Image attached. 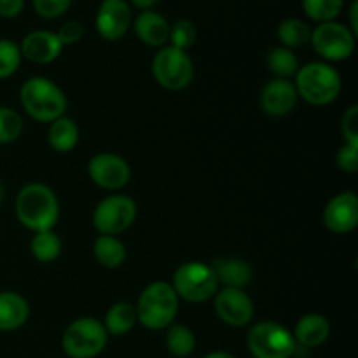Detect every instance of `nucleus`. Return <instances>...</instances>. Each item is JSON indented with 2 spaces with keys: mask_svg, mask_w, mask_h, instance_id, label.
I'll list each match as a JSON object with an SVG mask.
<instances>
[{
  "mask_svg": "<svg viewBox=\"0 0 358 358\" xmlns=\"http://www.w3.org/2000/svg\"><path fill=\"white\" fill-rule=\"evenodd\" d=\"M14 212L21 226L34 233H41L56 226L59 217V203L51 187L41 182H34L24 185L17 192Z\"/></svg>",
  "mask_w": 358,
  "mask_h": 358,
  "instance_id": "f257e3e1",
  "label": "nucleus"
},
{
  "mask_svg": "<svg viewBox=\"0 0 358 358\" xmlns=\"http://www.w3.org/2000/svg\"><path fill=\"white\" fill-rule=\"evenodd\" d=\"M20 101L24 112L38 122H52L65 115L69 101L65 93L48 77H30L20 91Z\"/></svg>",
  "mask_w": 358,
  "mask_h": 358,
  "instance_id": "f03ea898",
  "label": "nucleus"
},
{
  "mask_svg": "<svg viewBox=\"0 0 358 358\" xmlns=\"http://www.w3.org/2000/svg\"><path fill=\"white\" fill-rule=\"evenodd\" d=\"M297 94L315 107H325L338 100L343 80L338 70L325 62H311L301 66L294 80Z\"/></svg>",
  "mask_w": 358,
  "mask_h": 358,
  "instance_id": "7ed1b4c3",
  "label": "nucleus"
},
{
  "mask_svg": "<svg viewBox=\"0 0 358 358\" xmlns=\"http://www.w3.org/2000/svg\"><path fill=\"white\" fill-rule=\"evenodd\" d=\"M178 304H180V299L171 283L152 282L142 290L138 303L135 304L138 324L150 331L168 329L171 324H175Z\"/></svg>",
  "mask_w": 358,
  "mask_h": 358,
  "instance_id": "20e7f679",
  "label": "nucleus"
},
{
  "mask_svg": "<svg viewBox=\"0 0 358 358\" xmlns=\"http://www.w3.org/2000/svg\"><path fill=\"white\" fill-rule=\"evenodd\" d=\"M171 287L177 292L178 299L198 304L205 303L215 296L217 290H219V280H217L210 264L189 261L175 269Z\"/></svg>",
  "mask_w": 358,
  "mask_h": 358,
  "instance_id": "39448f33",
  "label": "nucleus"
},
{
  "mask_svg": "<svg viewBox=\"0 0 358 358\" xmlns=\"http://www.w3.org/2000/svg\"><path fill=\"white\" fill-rule=\"evenodd\" d=\"M108 334L96 318L83 317L70 322L62 336V348L70 358H94L105 350Z\"/></svg>",
  "mask_w": 358,
  "mask_h": 358,
  "instance_id": "423d86ee",
  "label": "nucleus"
},
{
  "mask_svg": "<svg viewBox=\"0 0 358 358\" xmlns=\"http://www.w3.org/2000/svg\"><path fill=\"white\" fill-rule=\"evenodd\" d=\"M247 346L254 358H292L297 345L292 332L276 322H259L248 331Z\"/></svg>",
  "mask_w": 358,
  "mask_h": 358,
  "instance_id": "0eeeda50",
  "label": "nucleus"
},
{
  "mask_svg": "<svg viewBox=\"0 0 358 358\" xmlns=\"http://www.w3.org/2000/svg\"><path fill=\"white\" fill-rule=\"evenodd\" d=\"M152 76L164 90L182 91L194 79V63L187 51L166 45V48H161L154 56Z\"/></svg>",
  "mask_w": 358,
  "mask_h": 358,
  "instance_id": "6e6552de",
  "label": "nucleus"
},
{
  "mask_svg": "<svg viewBox=\"0 0 358 358\" xmlns=\"http://www.w3.org/2000/svg\"><path fill=\"white\" fill-rule=\"evenodd\" d=\"M138 206L135 199L126 194H110L101 199L93 212L94 229L105 236L124 233L136 220Z\"/></svg>",
  "mask_w": 358,
  "mask_h": 358,
  "instance_id": "1a4fd4ad",
  "label": "nucleus"
},
{
  "mask_svg": "<svg viewBox=\"0 0 358 358\" xmlns=\"http://www.w3.org/2000/svg\"><path fill=\"white\" fill-rule=\"evenodd\" d=\"M357 35L348 27L336 21L320 23L311 30V45L322 59L327 62H345L355 51Z\"/></svg>",
  "mask_w": 358,
  "mask_h": 358,
  "instance_id": "9d476101",
  "label": "nucleus"
},
{
  "mask_svg": "<svg viewBox=\"0 0 358 358\" xmlns=\"http://www.w3.org/2000/svg\"><path fill=\"white\" fill-rule=\"evenodd\" d=\"M87 175L98 187L105 191H119L128 185L131 178V168L124 157L112 152H101L90 159Z\"/></svg>",
  "mask_w": 358,
  "mask_h": 358,
  "instance_id": "9b49d317",
  "label": "nucleus"
},
{
  "mask_svg": "<svg viewBox=\"0 0 358 358\" xmlns=\"http://www.w3.org/2000/svg\"><path fill=\"white\" fill-rule=\"evenodd\" d=\"M213 310L215 315L231 327H245L254 318L255 308L252 297L243 289L217 290L213 296Z\"/></svg>",
  "mask_w": 358,
  "mask_h": 358,
  "instance_id": "f8f14e48",
  "label": "nucleus"
},
{
  "mask_svg": "<svg viewBox=\"0 0 358 358\" xmlns=\"http://www.w3.org/2000/svg\"><path fill=\"white\" fill-rule=\"evenodd\" d=\"M324 224L331 233L348 234L358 226V198L353 191L339 192L325 205Z\"/></svg>",
  "mask_w": 358,
  "mask_h": 358,
  "instance_id": "ddd939ff",
  "label": "nucleus"
},
{
  "mask_svg": "<svg viewBox=\"0 0 358 358\" xmlns=\"http://www.w3.org/2000/svg\"><path fill=\"white\" fill-rule=\"evenodd\" d=\"M131 7L124 0H103L96 14V30L101 38L115 42L131 27Z\"/></svg>",
  "mask_w": 358,
  "mask_h": 358,
  "instance_id": "4468645a",
  "label": "nucleus"
},
{
  "mask_svg": "<svg viewBox=\"0 0 358 358\" xmlns=\"http://www.w3.org/2000/svg\"><path fill=\"white\" fill-rule=\"evenodd\" d=\"M299 94L290 79H271L261 91V107L271 117H283L296 108Z\"/></svg>",
  "mask_w": 358,
  "mask_h": 358,
  "instance_id": "2eb2a0df",
  "label": "nucleus"
},
{
  "mask_svg": "<svg viewBox=\"0 0 358 358\" xmlns=\"http://www.w3.org/2000/svg\"><path fill=\"white\" fill-rule=\"evenodd\" d=\"M21 56L30 59L31 63H38V65H45V63L55 62L62 52L63 45L56 34L48 30H35L30 31L27 37L23 38L20 45Z\"/></svg>",
  "mask_w": 358,
  "mask_h": 358,
  "instance_id": "dca6fc26",
  "label": "nucleus"
},
{
  "mask_svg": "<svg viewBox=\"0 0 358 358\" xmlns=\"http://www.w3.org/2000/svg\"><path fill=\"white\" fill-rule=\"evenodd\" d=\"M296 345L304 348H317L322 346L331 336V324L320 313H308L297 320L292 332Z\"/></svg>",
  "mask_w": 358,
  "mask_h": 358,
  "instance_id": "f3484780",
  "label": "nucleus"
},
{
  "mask_svg": "<svg viewBox=\"0 0 358 358\" xmlns=\"http://www.w3.org/2000/svg\"><path fill=\"white\" fill-rule=\"evenodd\" d=\"M210 266L219 280V285L227 287V289H245L254 278L252 266L243 259L220 257L215 259Z\"/></svg>",
  "mask_w": 358,
  "mask_h": 358,
  "instance_id": "a211bd4d",
  "label": "nucleus"
},
{
  "mask_svg": "<svg viewBox=\"0 0 358 358\" xmlns=\"http://www.w3.org/2000/svg\"><path fill=\"white\" fill-rule=\"evenodd\" d=\"M30 317L28 301L13 290L0 292V332L17 331Z\"/></svg>",
  "mask_w": 358,
  "mask_h": 358,
  "instance_id": "6ab92c4d",
  "label": "nucleus"
},
{
  "mask_svg": "<svg viewBox=\"0 0 358 358\" xmlns=\"http://www.w3.org/2000/svg\"><path fill=\"white\" fill-rule=\"evenodd\" d=\"M135 34L140 41L150 48H164L170 35L166 17L154 10H143L135 20Z\"/></svg>",
  "mask_w": 358,
  "mask_h": 358,
  "instance_id": "aec40b11",
  "label": "nucleus"
},
{
  "mask_svg": "<svg viewBox=\"0 0 358 358\" xmlns=\"http://www.w3.org/2000/svg\"><path fill=\"white\" fill-rule=\"evenodd\" d=\"M79 126L72 117L62 115L56 121L49 122L48 142L56 152H70L79 143Z\"/></svg>",
  "mask_w": 358,
  "mask_h": 358,
  "instance_id": "412c9836",
  "label": "nucleus"
},
{
  "mask_svg": "<svg viewBox=\"0 0 358 358\" xmlns=\"http://www.w3.org/2000/svg\"><path fill=\"white\" fill-rule=\"evenodd\" d=\"M107 331V334L112 336H124L138 324V317H136L135 304L128 303V301H119V303L112 304L108 311L105 313V320L101 322Z\"/></svg>",
  "mask_w": 358,
  "mask_h": 358,
  "instance_id": "4be33fe9",
  "label": "nucleus"
},
{
  "mask_svg": "<svg viewBox=\"0 0 358 358\" xmlns=\"http://www.w3.org/2000/svg\"><path fill=\"white\" fill-rule=\"evenodd\" d=\"M93 254L98 264L107 269L121 268L126 261V247L117 236H100L93 243Z\"/></svg>",
  "mask_w": 358,
  "mask_h": 358,
  "instance_id": "5701e85b",
  "label": "nucleus"
},
{
  "mask_svg": "<svg viewBox=\"0 0 358 358\" xmlns=\"http://www.w3.org/2000/svg\"><path fill=\"white\" fill-rule=\"evenodd\" d=\"M63 250V243L58 234L52 229L34 233L30 241V252L38 262H52L59 257Z\"/></svg>",
  "mask_w": 358,
  "mask_h": 358,
  "instance_id": "b1692460",
  "label": "nucleus"
},
{
  "mask_svg": "<svg viewBox=\"0 0 358 358\" xmlns=\"http://www.w3.org/2000/svg\"><path fill=\"white\" fill-rule=\"evenodd\" d=\"M266 63H268L269 72L275 73L276 79H290V77H296L297 70L301 69L299 59L294 55L292 49H287L283 45L282 48H273L268 52Z\"/></svg>",
  "mask_w": 358,
  "mask_h": 358,
  "instance_id": "393cba45",
  "label": "nucleus"
},
{
  "mask_svg": "<svg viewBox=\"0 0 358 358\" xmlns=\"http://www.w3.org/2000/svg\"><path fill=\"white\" fill-rule=\"evenodd\" d=\"M166 348L173 357L184 358L196 348L194 332L182 324H171L166 329Z\"/></svg>",
  "mask_w": 358,
  "mask_h": 358,
  "instance_id": "a878e982",
  "label": "nucleus"
},
{
  "mask_svg": "<svg viewBox=\"0 0 358 358\" xmlns=\"http://www.w3.org/2000/svg\"><path fill=\"white\" fill-rule=\"evenodd\" d=\"M276 35H278L283 48L292 49L308 44L311 38V30L304 21L297 20V17H289V20L280 23Z\"/></svg>",
  "mask_w": 358,
  "mask_h": 358,
  "instance_id": "bb28decb",
  "label": "nucleus"
},
{
  "mask_svg": "<svg viewBox=\"0 0 358 358\" xmlns=\"http://www.w3.org/2000/svg\"><path fill=\"white\" fill-rule=\"evenodd\" d=\"M345 0H303V9L308 17L320 23L334 21L341 14Z\"/></svg>",
  "mask_w": 358,
  "mask_h": 358,
  "instance_id": "cd10ccee",
  "label": "nucleus"
},
{
  "mask_svg": "<svg viewBox=\"0 0 358 358\" xmlns=\"http://www.w3.org/2000/svg\"><path fill=\"white\" fill-rule=\"evenodd\" d=\"M23 133V119L14 108L0 107V145L16 142Z\"/></svg>",
  "mask_w": 358,
  "mask_h": 358,
  "instance_id": "c85d7f7f",
  "label": "nucleus"
},
{
  "mask_svg": "<svg viewBox=\"0 0 358 358\" xmlns=\"http://www.w3.org/2000/svg\"><path fill=\"white\" fill-rule=\"evenodd\" d=\"M21 49L13 41H0V80L14 76L21 65Z\"/></svg>",
  "mask_w": 358,
  "mask_h": 358,
  "instance_id": "c756f323",
  "label": "nucleus"
},
{
  "mask_svg": "<svg viewBox=\"0 0 358 358\" xmlns=\"http://www.w3.org/2000/svg\"><path fill=\"white\" fill-rule=\"evenodd\" d=\"M196 37H198V30H196L194 23L189 20H178L170 27L168 41L171 42L173 48L182 49V51H187L191 45H194Z\"/></svg>",
  "mask_w": 358,
  "mask_h": 358,
  "instance_id": "7c9ffc66",
  "label": "nucleus"
},
{
  "mask_svg": "<svg viewBox=\"0 0 358 358\" xmlns=\"http://www.w3.org/2000/svg\"><path fill=\"white\" fill-rule=\"evenodd\" d=\"M72 0H34L35 13L44 20H55L69 10Z\"/></svg>",
  "mask_w": 358,
  "mask_h": 358,
  "instance_id": "2f4dec72",
  "label": "nucleus"
},
{
  "mask_svg": "<svg viewBox=\"0 0 358 358\" xmlns=\"http://www.w3.org/2000/svg\"><path fill=\"white\" fill-rule=\"evenodd\" d=\"M336 163H338L339 170L345 173H357L358 171V143H348L339 147L338 154H336Z\"/></svg>",
  "mask_w": 358,
  "mask_h": 358,
  "instance_id": "473e14b6",
  "label": "nucleus"
},
{
  "mask_svg": "<svg viewBox=\"0 0 358 358\" xmlns=\"http://www.w3.org/2000/svg\"><path fill=\"white\" fill-rule=\"evenodd\" d=\"M341 133L345 142L358 143V105H352L341 119Z\"/></svg>",
  "mask_w": 358,
  "mask_h": 358,
  "instance_id": "72a5a7b5",
  "label": "nucleus"
},
{
  "mask_svg": "<svg viewBox=\"0 0 358 358\" xmlns=\"http://www.w3.org/2000/svg\"><path fill=\"white\" fill-rule=\"evenodd\" d=\"M84 34V28L79 21H66L59 27V30L56 31V37L59 38L62 45H70V44H76L83 38Z\"/></svg>",
  "mask_w": 358,
  "mask_h": 358,
  "instance_id": "f704fd0d",
  "label": "nucleus"
},
{
  "mask_svg": "<svg viewBox=\"0 0 358 358\" xmlns=\"http://www.w3.org/2000/svg\"><path fill=\"white\" fill-rule=\"evenodd\" d=\"M23 7L24 0H0V17H16Z\"/></svg>",
  "mask_w": 358,
  "mask_h": 358,
  "instance_id": "c9c22d12",
  "label": "nucleus"
},
{
  "mask_svg": "<svg viewBox=\"0 0 358 358\" xmlns=\"http://www.w3.org/2000/svg\"><path fill=\"white\" fill-rule=\"evenodd\" d=\"M357 10H358V2L357 0H353L352 2V7H350V30L353 31V34H358V20H357Z\"/></svg>",
  "mask_w": 358,
  "mask_h": 358,
  "instance_id": "e433bc0d",
  "label": "nucleus"
},
{
  "mask_svg": "<svg viewBox=\"0 0 358 358\" xmlns=\"http://www.w3.org/2000/svg\"><path fill=\"white\" fill-rule=\"evenodd\" d=\"M131 2H133V6L138 7V9L150 10L157 2H159V0H131Z\"/></svg>",
  "mask_w": 358,
  "mask_h": 358,
  "instance_id": "4c0bfd02",
  "label": "nucleus"
},
{
  "mask_svg": "<svg viewBox=\"0 0 358 358\" xmlns=\"http://www.w3.org/2000/svg\"><path fill=\"white\" fill-rule=\"evenodd\" d=\"M205 358H236L233 353H227V352H213L208 353Z\"/></svg>",
  "mask_w": 358,
  "mask_h": 358,
  "instance_id": "58836bf2",
  "label": "nucleus"
},
{
  "mask_svg": "<svg viewBox=\"0 0 358 358\" xmlns=\"http://www.w3.org/2000/svg\"><path fill=\"white\" fill-rule=\"evenodd\" d=\"M2 199H3V189L2 185H0V205H2Z\"/></svg>",
  "mask_w": 358,
  "mask_h": 358,
  "instance_id": "ea45409f",
  "label": "nucleus"
}]
</instances>
